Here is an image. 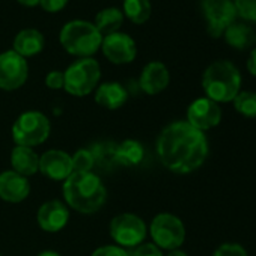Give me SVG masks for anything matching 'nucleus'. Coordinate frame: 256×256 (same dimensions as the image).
Returning <instances> with one entry per match:
<instances>
[{
	"label": "nucleus",
	"instance_id": "nucleus-14",
	"mask_svg": "<svg viewBox=\"0 0 256 256\" xmlns=\"http://www.w3.org/2000/svg\"><path fill=\"white\" fill-rule=\"evenodd\" d=\"M70 222V208L64 200L50 199L46 200L36 212L38 226L47 234L60 232Z\"/></svg>",
	"mask_w": 256,
	"mask_h": 256
},
{
	"label": "nucleus",
	"instance_id": "nucleus-11",
	"mask_svg": "<svg viewBox=\"0 0 256 256\" xmlns=\"http://www.w3.org/2000/svg\"><path fill=\"white\" fill-rule=\"evenodd\" d=\"M106 59L114 65L132 64L138 56L136 41L124 32H114L107 36H102L101 48Z\"/></svg>",
	"mask_w": 256,
	"mask_h": 256
},
{
	"label": "nucleus",
	"instance_id": "nucleus-1",
	"mask_svg": "<svg viewBox=\"0 0 256 256\" xmlns=\"http://www.w3.org/2000/svg\"><path fill=\"white\" fill-rule=\"evenodd\" d=\"M160 163L172 174L187 175L198 170L208 158L210 145L205 133L186 119L174 120L160 132L156 144Z\"/></svg>",
	"mask_w": 256,
	"mask_h": 256
},
{
	"label": "nucleus",
	"instance_id": "nucleus-3",
	"mask_svg": "<svg viewBox=\"0 0 256 256\" xmlns=\"http://www.w3.org/2000/svg\"><path fill=\"white\" fill-rule=\"evenodd\" d=\"M202 89L217 104L232 102L241 90V74L230 60H216L204 71Z\"/></svg>",
	"mask_w": 256,
	"mask_h": 256
},
{
	"label": "nucleus",
	"instance_id": "nucleus-37",
	"mask_svg": "<svg viewBox=\"0 0 256 256\" xmlns=\"http://www.w3.org/2000/svg\"><path fill=\"white\" fill-rule=\"evenodd\" d=\"M0 256H4V254H2V253H0Z\"/></svg>",
	"mask_w": 256,
	"mask_h": 256
},
{
	"label": "nucleus",
	"instance_id": "nucleus-24",
	"mask_svg": "<svg viewBox=\"0 0 256 256\" xmlns=\"http://www.w3.org/2000/svg\"><path fill=\"white\" fill-rule=\"evenodd\" d=\"M94 158H95V168H112L116 163V145L114 144H108V142H102V144H96L90 148Z\"/></svg>",
	"mask_w": 256,
	"mask_h": 256
},
{
	"label": "nucleus",
	"instance_id": "nucleus-20",
	"mask_svg": "<svg viewBox=\"0 0 256 256\" xmlns=\"http://www.w3.org/2000/svg\"><path fill=\"white\" fill-rule=\"evenodd\" d=\"M145 158V148L136 139H125L116 145V163L122 166H139Z\"/></svg>",
	"mask_w": 256,
	"mask_h": 256
},
{
	"label": "nucleus",
	"instance_id": "nucleus-15",
	"mask_svg": "<svg viewBox=\"0 0 256 256\" xmlns=\"http://www.w3.org/2000/svg\"><path fill=\"white\" fill-rule=\"evenodd\" d=\"M29 178L14 172L12 169L0 172V199L8 204H22L30 194Z\"/></svg>",
	"mask_w": 256,
	"mask_h": 256
},
{
	"label": "nucleus",
	"instance_id": "nucleus-6",
	"mask_svg": "<svg viewBox=\"0 0 256 256\" xmlns=\"http://www.w3.org/2000/svg\"><path fill=\"white\" fill-rule=\"evenodd\" d=\"M64 77L65 92L72 96H86L98 88L101 80V66L94 58L77 59L64 71Z\"/></svg>",
	"mask_w": 256,
	"mask_h": 256
},
{
	"label": "nucleus",
	"instance_id": "nucleus-36",
	"mask_svg": "<svg viewBox=\"0 0 256 256\" xmlns=\"http://www.w3.org/2000/svg\"><path fill=\"white\" fill-rule=\"evenodd\" d=\"M36 256H62L59 252H56V250H42V252H40Z\"/></svg>",
	"mask_w": 256,
	"mask_h": 256
},
{
	"label": "nucleus",
	"instance_id": "nucleus-28",
	"mask_svg": "<svg viewBox=\"0 0 256 256\" xmlns=\"http://www.w3.org/2000/svg\"><path fill=\"white\" fill-rule=\"evenodd\" d=\"M212 256H248V253L238 242H223L214 250Z\"/></svg>",
	"mask_w": 256,
	"mask_h": 256
},
{
	"label": "nucleus",
	"instance_id": "nucleus-22",
	"mask_svg": "<svg viewBox=\"0 0 256 256\" xmlns=\"http://www.w3.org/2000/svg\"><path fill=\"white\" fill-rule=\"evenodd\" d=\"M122 12L132 23L145 24L152 14L151 0H124Z\"/></svg>",
	"mask_w": 256,
	"mask_h": 256
},
{
	"label": "nucleus",
	"instance_id": "nucleus-7",
	"mask_svg": "<svg viewBox=\"0 0 256 256\" xmlns=\"http://www.w3.org/2000/svg\"><path fill=\"white\" fill-rule=\"evenodd\" d=\"M148 234L152 242L166 252L181 248L186 241V224L172 212H160L148 224Z\"/></svg>",
	"mask_w": 256,
	"mask_h": 256
},
{
	"label": "nucleus",
	"instance_id": "nucleus-27",
	"mask_svg": "<svg viewBox=\"0 0 256 256\" xmlns=\"http://www.w3.org/2000/svg\"><path fill=\"white\" fill-rule=\"evenodd\" d=\"M236 14L250 22H256V0H235Z\"/></svg>",
	"mask_w": 256,
	"mask_h": 256
},
{
	"label": "nucleus",
	"instance_id": "nucleus-25",
	"mask_svg": "<svg viewBox=\"0 0 256 256\" xmlns=\"http://www.w3.org/2000/svg\"><path fill=\"white\" fill-rule=\"evenodd\" d=\"M234 108L244 118H256V92L240 90L232 101Z\"/></svg>",
	"mask_w": 256,
	"mask_h": 256
},
{
	"label": "nucleus",
	"instance_id": "nucleus-23",
	"mask_svg": "<svg viewBox=\"0 0 256 256\" xmlns=\"http://www.w3.org/2000/svg\"><path fill=\"white\" fill-rule=\"evenodd\" d=\"M224 40L230 47L236 50H244L253 44L254 34L252 28L246 26L244 23H234L224 30Z\"/></svg>",
	"mask_w": 256,
	"mask_h": 256
},
{
	"label": "nucleus",
	"instance_id": "nucleus-35",
	"mask_svg": "<svg viewBox=\"0 0 256 256\" xmlns=\"http://www.w3.org/2000/svg\"><path fill=\"white\" fill-rule=\"evenodd\" d=\"M164 256H188V254H187V252H184L182 248H175V250L168 252Z\"/></svg>",
	"mask_w": 256,
	"mask_h": 256
},
{
	"label": "nucleus",
	"instance_id": "nucleus-21",
	"mask_svg": "<svg viewBox=\"0 0 256 256\" xmlns=\"http://www.w3.org/2000/svg\"><path fill=\"white\" fill-rule=\"evenodd\" d=\"M124 12L122 10L119 8H104L101 10L96 16H95V20H94V26L96 28V30L102 35V36H107L110 34H114V32H119V29L122 28L124 24Z\"/></svg>",
	"mask_w": 256,
	"mask_h": 256
},
{
	"label": "nucleus",
	"instance_id": "nucleus-9",
	"mask_svg": "<svg viewBox=\"0 0 256 256\" xmlns=\"http://www.w3.org/2000/svg\"><path fill=\"white\" fill-rule=\"evenodd\" d=\"M29 78L28 59L22 58L14 50L0 53V89L14 92L24 86Z\"/></svg>",
	"mask_w": 256,
	"mask_h": 256
},
{
	"label": "nucleus",
	"instance_id": "nucleus-8",
	"mask_svg": "<svg viewBox=\"0 0 256 256\" xmlns=\"http://www.w3.org/2000/svg\"><path fill=\"white\" fill-rule=\"evenodd\" d=\"M108 235L113 244L124 248H134L145 242L148 236V224L134 212H120L110 220Z\"/></svg>",
	"mask_w": 256,
	"mask_h": 256
},
{
	"label": "nucleus",
	"instance_id": "nucleus-18",
	"mask_svg": "<svg viewBox=\"0 0 256 256\" xmlns=\"http://www.w3.org/2000/svg\"><path fill=\"white\" fill-rule=\"evenodd\" d=\"M44 46H46L44 35L38 29L29 28V29L20 30L16 35L12 50L16 53H18L22 58L29 59V58H34V56L40 54L44 50Z\"/></svg>",
	"mask_w": 256,
	"mask_h": 256
},
{
	"label": "nucleus",
	"instance_id": "nucleus-4",
	"mask_svg": "<svg viewBox=\"0 0 256 256\" xmlns=\"http://www.w3.org/2000/svg\"><path fill=\"white\" fill-rule=\"evenodd\" d=\"M59 42L66 53L77 59L92 58L101 48L102 35L96 30L94 23L72 20L60 29Z\"/></svg>",
	"mask_w": 256,
	"mask_h": 256
},
{
	"label": "nucleus",
	"instance_id": "nucleus-19",
	"mask_svg": "<svg viewBox=\"0 0 256 256\" xmlns=\"http://www.w3.org/2000/svg\"><path fill=\"white\" fill-rule=\"evenodd\" d=\"M11 169L26 178L40 172V154L35 148L28 146H14L11 151Z\"/></svg>",
	"mask_w": 256,
	"mask_h": 256
},
{
	"label": "nucleus",
	"instance_id": "nucleus-33",
	"mask_svg": "<svg viewBox=\"0 0 256 256\" xmlns=\"http://www.w3.org/2000/svg\"><path fill=\"white\" fill-rule=\"evenodd\" d=\"M247 70L252 76L256 77V47L250 52V56L247 59Z\"/></svg>",
	"mask_w": 256,
	"mask_h": 256
},
{
	"label": "nucleus",
	"instance_id": "nucleus-29",
	"mask_svg": "<svg viewBox=\"0 0 256 256\" xmlns=\"http://www.w3.org/2000/svg\"><path fill=\"white\" fill-rule=\"evenodd\" d=\"M90 256H130V252L116 244H106L96 247Z\"/></svg>",
	"mask_w": 256,
	"mask_h": 256
},
{
	"label": "nucleus",
	"instance_id": "nucleus-32",
	"mask_svg": "<svg viewBox=\"0 0 256 256\" xmlns=\"http://www.w3.org/2000/svg\"><path fill=\"white\" fill-rule=\"evenodd\" d=\"M68 5V0H40V6L50 14L60 12Z\"/></svg>",
	"mask_w": 256,
	"mask_h": 256
},
{
	"label": "nucleus",
	"instance_id": "nucleus-31",
	"mask_svg": "<svg viewBox=\"0 0 256 256\" xmlns=\"http://www.w3.org/2000/svg\"><path fill=\"white\" fill-rule=\"evenodd\" d=\"M44 83L48 89L52 90H60L64 89V84H65V77H64V71H59V70H53L50 72H47L46 78H44Z\"/></svg>",
	"mask_w": 256,
	"mask_h": 256
},
{
	"label": "nucleus",
	"instance_id": "nucleus-2",
	"mask_svg": "<svg viewBox=\"0 0 256 256\" xmlns=\"http://www.w3.org/2000/svg\"><path fill=\"white\" fill-rule=\"evenodd\" d=\"M64 202L80 214H95L107 202V188L95 172H72L62 186Z\"/></svg>",
	"mask_w": 256,
	"mask_h": 256
},
{
	"label": "nucleus",
	"instance_id": "nucleus-34",
	"mask_svg": "<svg viewBox=\"0 0 256 256\" xmlns=\"http://www.w3.org/2000/svg\"><path fill=\"white\" fill-rule=\"evenodd\" d=\"M17 2L23 6H29V8H34L36 5H40V0H17Z\"/></svg>",
	"mask_w": 256,
	"mask_h": 256
},
{
	"label": "nucleus",
	"instance_id": "nucleus-30",
	"mask_svg": "<svg viewBox=\"0 0 256 256\" xmlns=\"http://www.w3.org/2000/svg\"><path fill=\"white\" fill-rule=\"evenodd\" d=\"M130 256H164V253L154 242H142L130 252Z\"/></svg>",
	"mask_w": 256,
	"mask_h": 256
},
{
	"label": "nucleus",
	"instance_id": "nucleus-12",
	"mask_svg": "<svg viewBox=\"0 0 256 256\" xmlns=\"http://www.w3.org/2000/svg\"><path fill=\"white\" fill-rule=\"evenodd\" d=\"M186 120L202 133L212 130V128H216L222 122L220 104L214 102L206 96L196 98L187 107Z\"/></svg>",
	"mask_w": 256,
	"mask_h": 256
},
{
	"label": "nucleus",
	"instance_id": "nucleus-13",
	"mask_svg": "<svg viewBox=\"0 0 256 256\" xmlns=\"http://www.w3.org/2000/svg\"><path fill=\"white\" fill-rule=\"evenodd\" d=\"M72 172V157L66 151L48 150L40 156V174L46 178L64 182Z\"/></svg>",
	"mask_w": 256,
	"mask_h": 256
},
{
	"label": "nucleus",
	"instance_id": "nucleus-17",
	"mask_svg": "<svg viewBox=\"0 0 256 256\" xmlns=\"http://www.w3.org/2000/svg\"><path fill=\"white\" fill-rule=\"evenodd\" d=\"M94 100L107 110H118L128 101V90L119 82L100 83L94 92Z\"/></svg>",
	"mask_w": 256,
	"mask_h": 256
},
{
	"label": "nucleus",
	"instance_id": "nucleus-16",
	"mask_svg": "<svg viewBox=\"0 0 256 256\" xmlns=\"http://www.w3.org/2000/svg\"><path fill=\"white\" fill-rule=\"evenodd\" d=\"M170 83V72L163 62L152 60L144 66L139 77V88L146 95L162 94Z\"/></svg>",
	"mask_w": 256,
	"mask_h": 256
},
{
	"label": "nucleus",
	"instance_id": "nucleus-26",
	"mask_svg": "<svg viewBox=\"0 0 256 256\" xmlns=\"http://www.w3.org/2000/svg\"><path fill=\"white\" fill-rule=\"evenodd\" d=\"M72 157V168L74 172H94L95 169V158L90 148H82L74 152Z\"/></svg>",
	"mask_w": 256,
	"mask_h": 256
},
{
	"label": "nucleus",
	"instance_id": "nucleus-10",
	"mask_svg": "<svg viewBox=\"0 0 256 256\" xmlns=\"http://www.w3.org/2000/svg\"><path fill=\"white\" fill-rule=\"evenodd\" d=\"M202 10L208 24V34L218 38L235 23L236 8L232 0H202Z\"/></svg>",
	"mask_w": 256,
	"mask_h": 256
},
{
	"label": "nucleus",
	"instance_id": "nucleus-5",
	"mask_svg": "<svg viewBox=\"0 0 256 256\" xmlns=\"http://www.w3.org/2000/svg\"><path fill=\"white\" fill-rule=\"evenodd\" d=\"M52 133L48 116L40 110L23 112L11 128V136L17 146L36 148L47 142Z\"/></svg>",
	"mask_w": 256,
	"mask_h": 256
}]
</instances>
